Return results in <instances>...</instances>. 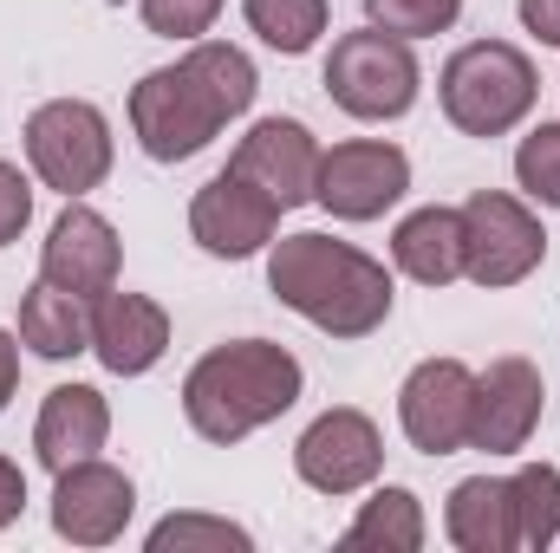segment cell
I'll use <instances>...</instances> for the list:
<instances>
[{
    "label": "cell",
    "instance_id": "cell-21",
    "mask_svg": "<svg viewBox=\"0 0 560 553\" xmlns=\"http://www.w3.org/2000/svg\"><path fill=\"white\" fill-rule=\"evenodd\" d=\"M430 541V521H423V495L405 482H372L359 515L346 521V548H385V553H418Z\"/></svg>",
    "mask_w": 560,
    "mask_h": 553
},
{
    "label": "cell",
    "instance_id": "cell-28",
    "mask_svg": "<svg viewBox=\"0 0 560 553\" xmlns=\"http://www.w3.org/2000/svg\"><path fill=\"white\" fill-rule=\"evenodd\" d=\"M222 7H229V0H138V20L156 39L189 46V39H209V33H215Z\"/></svg>",
    "mask_w": 560,
    "mask_h": 553
},
{
    "label": "cell",
    "instance_id": "cell-31",
    "mask_svg": "<svg viewBox=\"0 0 560 553\" xmlns=\"http://www.w3.org/2000/svg\"><path fill=\"white\" fill-rule=\"evenodd\" d=\"M20 515H26V469L13 456H0V534L20 528Z\"/></svg>",
    "mask_w": 560,
    "mask_h": 553
},
{
    "label": "cell",
    "instance_id": "cell-18",
    "mask_svg": "<svg viewBox=\"0 0 560 553\" xmlns=\"http://www.w3.org/2000/svg\"><path fill=\"white\" fill-rule=\"evenodd\" d=\"M392 274L418 280V286L463 280V209L423 202L411 215H398V228H392Z\"/></svg>",
    "mask_w": 560,
    "mask_h": 553
},
{
    "label": "cell",
    "instance_id": "cell-32",
    "mask_svg": "<svg viewBox=\"0 0 560 553\" xmlns=\"http://www.w3.org/2000/svg\"><path fill=\"white\" fill-rule=\"evenodd\" d=\"M20 398V332L0 326V411Z\"/></svg>",
    "mask_w": 560,
    "mask_h": 553
},
{
    "label": "cell",
    "instance_id": "cell-7",
    "mask_svg": "<svg viewBox=\"0 0 560 553\" xmlns=\"http://www.w3.org/2000/svg\"><path fill=\"white\" fill-rule=\"evenodd\" d=\"M463 209V280L482 286V293H502V286H522V280L541 274L548 261V228H541V209L515 189H476Z\"/></svg>",
    "mask_w": 560,
    "mask_h": 553
},
{
    "label": "cell",
    "instance_id": "cell-3",
    "mask_svg": "<svg viewBox=\"0 0 560 553\" xmlns=\"http://www.w3.org/2000/svg\"><path fill=\"white\" fill-rule=\"evenodd\" d=\"M436 105L463 138H509L541 105V72L515 39H469L436 72Z\"/></svg>",
    "mask_w": 560,
    "mask_h": 553
},
{
    "label": "cell",
    "instance_id": "cell-17",
    "mask_svg": "<svg viewBox=\"0 0 560 553\" xmlns=\"http://www.w3.org/2000/svg\"><path fill=\"white\" fill-rule=\"evenodd\" d=\"M112 443V398L98 385H52L39 398V416H33V462L46 475L85 462V456H105Z\"/></svg>",
    "mask_w": 560,
    "mask_h": 553
},
{
    "label": "cell",
    "instance_id": "cell-20",
    "mask_svg": "<svg viewBox=\"0 0 560 553\" xmlns=\"http://www.w3.org/2000/svg\"><path fill=\"white\" fill-rule=\"evenodd\" d=\"M20 345L33 352V358H46V365H66V358H79V352H92V299H79V293H66V286H52V280H33L26 293H20Z\"/></svg>",
    "mask_w": 560,
    "mask_h": 553
},
{
    "label": "cell",
    "instance_id": "cell-16",
    "mask_svg": "<svg viewBox=\"0 0 560 553\" xmlns=\"http://www.w3.org/2000/svg\"><path fill=\"white\" fill-rule=\"evenodd\" d=\"M92 358L112 378H150L170 358V313H163V299L131 293V286L98 293L92 299Z\"/></svg>",
    "mask_w": 560,
    "mask_h": 553
},
{
    "label": "cell",
    "instance_id": "cell-4",
    "mask_svg": "<svg viewBox=\"0 0 560 553\" xmlns=\"http://www.w3.org/2000/svg\"><path fill=\"white\" fill-rule=\"evenodd\" d=\"M326 98L359 118V125H398L411 118L423 98V66H418V46L385 33V26H352L332 39L326 52V72H319Z\"/></svg>",
    "mask_w": 560,
    "mask_h": 553
},
{
    "label": "cell",
    "instance_id": "cell-5",
    "mask_svg": "<svg viewBox=\"0 0 560 553\" xmlns=\"http://www.w3.org/2000/svg\"><path fill=\"white\" fill-rule=\"evenodd\" d=\"M125 118H131V138H138V150L150 163H189V156H202L209 143L235 125L229 105L209 92V79L183 52L170 66H150L131 85Z\"/></svg>",
    "mask_w": 560,
    "mask_h": 553
},
{
    "label": "cell",
    "instance_id": "cell-22",
    "mask_svg": "<svg viewBox=\"0 0 560 553\" xmlns=\"http://www.w3.org/2000/svg\"><path fill=\"white\" fill-rule=\"evenodd\" d=\"M242 26L268 52L300 59V52H313L332 33V0H242Z\"/></svg>",
    "mask_w": 560,
    "mask_h": 553
},
{
    "label": "cell",
    "instance_id": "cell-1",
    "mask_svg": "<svg viewBox=\"0 0 560 553\" xmlns=\"http://www.w3.org/2000/svg\"><path fill=\"white\" fill-rule=\"evenodd\" d=\"M268 293L326 339H372V332H385V319L398 306V280L378 255H365L339 235H319V228L275 235Z\"/></svg>",
    "mask_w": 560,
    "mask_h": 553
},
{
    "label": "cell",
    "instance_id": "cell-12",
    "mask_svg": "<svg viewBox=\"0 0 560 553\" xmlns=\"http://www.w3.org/2000/svg\"><path fill=\"white\" fill-rule=\"evenodd\" d=\"M476 416V372L463 358H423L398 385V430L418 456H456L469 449Z\"/></svg>",
    "mask_w": 560,
    "mask_h": 553
},
{
    "label": "cell",
    "instance_id": "cell-6",
    "mask_svg": "<svg viewBox=\"0 0 560 553\" xmlns=\"http://www.w3.org/2000/svg\"><path fill=\"white\" fill-rule=\"evenodd\" d=\"M20 150H26L33 183L52 189V196H66V202L105 189V176L118 163L112 118L92 98H46V105H33L26 131H20Z\"/></svg>",
    "mask_w": 560,
    "mask_h": 553
},
{
    "label": "cell",
    "instance_id": "cell-19",
    "mask_svg": "<svg viewBox=\"0 0 560 553\" xmlns=\"http://www.w3.org/2000/svg\"><path fill=\"white\" fill-rule=\"evenodd\" d=\"M443 541L456 553H515V495H509V475H463L443 495Z\"/></svg>",
    "mask_w": 560,
    "mask_h": 553
},
{
    "label": "cell",
    "instance_id": "cell-9",
    "mask_svg": "<svg viewBox=\"0 0 560 553\" xmlns=\"http://www.w3.org/2000/svg\"><path fill=\"white\" fill-rule=\"evenodd\" d=\"M293 475L313 495H332V502L365 495L385 475V430H378V416H365L359 404L319 411L293 436Z\"/></svg>",
    "mask_w": 560,
    "mask_h": 553
},
{
    "label": "cell",
    "instance_id": "cell-2",
    "mask_svg": "<svg viewBox=\"0 0 560 553\" xmlns=\"http://www.w3.org/2000/svg\"><path fill=\"white\" fill-rule=\"evenodd\" d=\"M306 398V365L280 339H229L209 345L183 372V416L202 443L235 449Z\"/></svg>",
    "mask_w": 560,
    "mask_h": 553
},
{
    "label": "cell",
    "instance_id": "cell-15",
    "mask_svg": "<svg viewBox=\"0 0 560 553\" xmlns=\"http://www.w3.org/2000/svg\"><path fill=\"white\" fill-rule=\"evenodd\" d=\"M319 156H326V143L313 138V125H300V118H255L235 138V150H229V169L261 183L280 209H306L313 183H319Z\"/></svg>",
    "mask_w": 560,
    "mask_h": 553
},
{
    "label": "cell",
    "instance_id": "cell-11",
    "mask_svg": "<svg viewBox=\"0 0 560 553\" xmlns=\"http://www.w3.org/2000/svg\"><path fill=\"white\" fill-rule=\"evenodd\" d=\"M46 515H52L59 541H72V548H112V541H125V528L138 515V482L118 462L85 456V462H72V469L52 475Z\"/></svg>",
    "mask_w": 560,
    "mask_h": 553
},
{
    "label": "cell",
    "instance_id": "cell-29",
    "mask_svg": "<svg viewBox=\"0 0 560 553\" xmlns=\"http://www.w3.org/2000/svg\"><path fill=\"white\" fill-rule=\"evenodd\" d=\"M33 169H20V163H7L0 156V248H13L26 228H33Z\"/></svg>",
    "mask_w": 560,
    "mask_h": 553
},
{
    "label": "cell",
    "instance_id": "cell-27",
    "mask_svg": "<svg viewBox=\"0 0 560 553\" xmlns=\"http://www.w3.org/2000/svg\"><path fill=\"white\" fill-rule=\"evenodd\" d=\"M463 20V0H365V26H385L398 39H436Z\"/></svg>",
    "mask_w": 560,
    "mask_h": 553
},
{
    "label": "cell",
    "instance_id": "cell-10",
    "mask_svg": "<svg viewBox=\"0 0 560 553\" xmlns=\"http://www.w3.org/2000/svg\"><path fill=\"white\" fill-rule=\"evenodd\" d=\"M280 209L275 196L235 169H215L196 196H189V242L209 255V261H255L268 255L280 235Z\"/></svg>",
    "mask_w": 560,
    "mask_h": 553
},
{
    "label": "cell",
    "instance_id": "cell-23",
    "mask_svg": "<svg viewBox=\"0 0 560 553\" xmlns=\"http://www.w3.org/2000/svg\"><path fill=\"white\" fill-rule=\"evenodd\" d=\"M515 495V553L560 548V469L555 462H522L509 475Z\"/></svg>",
    "mask_w": 560,
    "mask_h": 553
},
{
    "label": "cell",
    "instance_id": "cell-26",
    "mask_svg": "<svg viewBox=\"0 0 560 553\" xmlns=\"http://www.w3.org/2000/svg\"><path fill=\"white\" fill-rule=\"evenodd\" d=\"M515 189L535 209H560V118L528 125V138L515 143Z\"/></svg>",
    "mask_w": 560,
    "mask_h": 553
},
{
    "label": "cell",
    "instance_id": "cell-14",
    "mask_svg": "<svg viewBox=\"0 0 560 553\" xmlns=\"http://www.w3.org/2000/svg\"><path fill=\"white\" fill-rule=\"evenodd\" d=\"M118 274H125L118 222H112L105 209H92L85 196L66 202V209L52 215L46 242H39V280L66 286V293H79V299H98V293L118 286Z\"/></svg>",
    "mask_w": 560,
    "mask_h": 553
},
{
    "label": "cell",
    "instance_id": "cell-24",
    "mask_svg": "<svg viewBox=\"0 0 560 553\" xmlns=\"http://www.w3.org/2000/svg\"><path fill=\"white\" fill-rule=\"evenodd\" d=\"M150 553H255V534L229 515H209V508H176L163 515L150 534H143Z\"/></svg>",
    "mask_w": 560,
    "mask_h": 553
},
{
    "label": "cell",
    "instance_id": "cell-13",
    "mask_svg": "<svg viewBox=\"0 0 560 553\" xmlns=\"http://www.w3.org/2000/svg\"><path fill=\"white\" fill-rule=\"evenodd\" d=\"M548 411V378L535 358L502 352L476 372V416H469V449L482 456H522Z\"/></svg>",
    "mask_w": 560,
    "mask_h": 553
},
{
    "label": "cell",
    "instance_id": "cell-8",
    "mask_svg": "<svg viewBox=\"0 0 560 553\" xmlns=\"http://www.w3.org/2000/svg\"><path fill=\"white\" fill-rule=\"evenodd\" d=\"M411 196V156L392 138H346L319 156V183L313 202L332 222H385L398 202Z\"/></svg>",
    "mask_w": 560,
    "mask_h": 553
},
{
    "label": "cell",
    "instance_id": "cell-25",
    "mask_svg": "<svg viewBox=\"0 0 560 553\" xmlns=\"http://www.w3.org/2000/svg\"><path fill=\"white\" fill-rule=\"evenodd\" d=\"M183 59L209 79V92L229 105V118H248V111H255V98H261V72H255V59H248L235 39H189Z\"/></svg>",
    "mask_w": 560,
    "mask_h": 553
},
{
    "label": "cell",
    "instance_id": "cell-30",
    "mask_svg": "<svg viewBox=\"0 0 560 553\" xmlns=\"http://www.w3.org/2000/svg\"><path fill=\"white\" fill-rule=\"evenodd\" d=\"M515 20H522L528 39H541V46L560 52V0H515Z\"/></svg>",
    "mask_w": 560,
    "mask_h": 553
}]
</instances>
